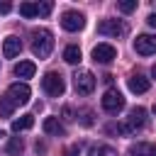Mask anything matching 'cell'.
Returning <instances> with one entry per match:
<instances>
[{"label": "cell", "mask_w": 156, "mask_h": 156, "mask_svg": "<svg viewBox=\"0 0 156 156\" xmlns=\"http://www.w3.org/2000/svg\"><path fill=\"white\" fill-rule=\"evenodd\" d=\"M51 49H54V34L49 29H44V27L34 29L32 32V54L37 58H46L51 54Z\"/></svg>", "instance_id": "obj_1"}, {"label": "cell", "mask_w": 156, "mask_h": 156, "mask_svg": "<svg viewBox=\"0 0 156 156\" xmlns=\"http://www.w3.org/2000/svg\"><path fill=\"white\" fill-rule=\"evenodd\" d=\"M0 136H2V129H0Z\"/></svg>", "instance_id": "obj_31"}, {"label": "cell", "mask_w": 156, "mask_h": 156, "mask_svg": "<svg viewBox=\"0 0 156 156\" xmlns=\"http://www.w3.org/2000/svg\"><path fill=\"white\" fill-rule=\"evenodd\" d=\"M73 85H76V90H78L80 95H90L93 88H95V76H93L90 71H78V73L73 76Z\"/></svg>", "instance_id": "obj_7"}, {"label": "cell", "mask_w": 156, "mask_h": 156, "mask_svg": "<svg viewBox=\"0 0 156 156\" xmlns=\"http://www.w3.org/2000/svg\"><path fill=\"white\" fill-rule=\"evenodd\" d=\"M63 119H66V122L76 119V117H73V110H71V107H63Z\"/></svg>", "instance_id": "obj_25"}, {"label": "cell", "mask_w": 156, "mask_h": 156, "mask_svg": "<svg viewBox=\"0 0 156 156\" xmlns=\"http://www.w3.org/2000/svg\"><path fill=\"white\" fill-rule=\"evenodd\" d=\"M102 110L110 112V115H117L119 110H124V95L117 88L105 90V95H102Z\"/></svg>", "instance_id": "obj_3"}, {"label": "cell", "mask_w": 156, "mask_h": 156, "mask_svg": "<svg viewBox=\"0 0 156 156\" xmlns=\"http://www.w3.org/2000/svg\"><path fill=\"white\" fill-rule=\"evenodd\" d=\"M129 156H156V146L146 144V141H139V144L129 146Z\"/></svg>", "instance_id": "obj_14"}, {"label": "cell", "mask_w": 156, "mask_h": 156, "mask_svg": "<svg viewBox=\"0 0 156 156\" xmlns=\"http://www.w3.org/2000/svg\"><path fill=\"white\" fill-rule=\"evenodd\" d=\"M51 10H54V2H49V0L46 2H37V17H46Z\"/></svg>", "instance_id": "obj_22"}, {"label": "cell", "mask_w": 156, "mask_h": 156, "mask_svg": "<svg viewBox=\"0 0 156 156\" xmlns=\"http://www.w3.org/2000/svg\"><path fill=\"white\" fill-rule=\"evenodd\" d=\"M80 58H83V54H80V49L76 44H68L63 49V61L66 63H80Z\"/></svg>", "instance_id": "obj_16"}, {"label": "cell", "mask_w": 156, "mask_h": 156, "mask_svg": "<svg viewBox=\"0 0 156 156\" xmlns=\"http://www.w3.org/2000/svg\"><path fill=\"white\" fill-rule=\"evenodd\" d=\"M134 51L141 56H151L156 54V37L154 34H139L134 39Z\"/></svg>", "instance_id": "obj_9"}, {"label": "cell", "mask_w": 156, "mask_h": 156, "mask_svg": "<svg viewBox=\"0 0 156 156\" xmlns=\"http://www.w3.org/2000/svg\"><path fill=\"white\" fill-rule=\"evenodd\" d=\"M117 58V49L112 44H98L93 49V61L95 63H112Z\"/></svg>", "instance_id": "obj_10"}, {"label": "cell", "mask_w": 156, "mask_h": 156, "mask_svg": "<svg viewBox=\"0 0 156 156\" xmlns=\"http://www.w3.org/2000/svg\"><path fill=\"white\" fill-rule=\"evenodd\" d=\"M34 71H37V66H34L32 61H20V63L15 66V76H17V78H32Z\"/></svg>", "instance_id": "obj_15"}, {"label": "cell", "mask_w": 156, "mask_h": 156, "mask_svg": "<svg viewBox=\"0 0 156 156\" xmlns=\"http://www.w3.org/2000/svg\"><path fill=\"white\" fill-rule=\"evenodd\" d=\"M20 51H22V41L17 37H7L5 44H2V56L5 58H15V56H20Z\"/></svg>", "instance_id": "obj_12"}, {"label": "cell", "mask_w": 156, "mask_h": 156, "mask_svg": "<svg viewBox=\"0 0 156 156\" xmlns=\"http://www.w3.org/2000/svg\"><path fill=\"white\" fill-rule=\"evenodd\" d=\"M83 124H90V112L83 110Z\"/></svg>", "instance_id": "obj_28"}, {"label": "cell", "mask_w": 156, "mask_h": 156, "mask_svg": "<svg viewBox=\"0 0 156 156\" xmlns=\"http://www.w3.org/2000/svg\"><path fill=\"white\" fill-rule=\"evenodd\" d=\"M63 156H80V146H78V144H71V146H66Z\"/></svg>", "instance_id": "obj_24"}, {"label": "cell", "mask_w": 156, "mask_h": 156, "mask_svg": "<svg viewBox=\"0 0 156 156\" xmlns=\"http://www.w3.org/2000/svg\"><path fill=\"white\" fill-rule=\"evenodd\" d=\"M98 32L102 37H124L127 34V24L122 20H102L98 24Z\"/></svg>", "instance_id": "obj_6"}, {"label": "cell", "mask_w": 156, "mask_h": 156, "mask_svg": "<svg viewBox=\"0 0 156 156\" xmlns=\"http://www.w3.org/2000/svg\"><path fill=\"white\" fill-rule=\"evenodd\" d=\"M41 88H44V93H46V95H51V98H61V95H63V90H66V80H63V76H61V73L49 71V73L41 78Z\"/></svg>", "instance_id": "obj_2"}, {"label": "cell", "mask_w": 156, "mask_h": 156, "mask_svg": "<svg viewBox=\"0 0 156 156\" xmlns=\"http://www.w3.org/2000/svg\"><path fill=\"white\" fill-rule=\"evenodd\" d=\"M22 149H24L22 139H20V136H12V139H10V144H7V154H10V156H20V154H22Z\"/></svg>", "instance_id": "obj_20"}, {"label": "cell", "mask_w": 156, "mask_h": 156, "mask_svg": "<svg viewBox=\"0 0 156 156\" xmlns=\"http://www.w3.org/2000/svg\"><path fill=\"white\" fill-rule=\"evenodd\" d=\"M146 22H149V27H156V12H151V15L146 17Z\"/></svg>", "instance_id": "obj_27"}, {"label": "cell", "mask_w": 156, "mask_h": 156, "mask_svg": "<svg viewBox=\"0 0 156 156\" xmlns=\"http://www.w3.org/2000/svg\"><path fill=\"white\" fill-rule=\"evenodd\" d=\"M44 132L51 134V136H63V134H66L63 124H61L56 117H46V119H44Z\"/></svg>", "instance_id": "obj_13"}, {"label": "cell", "mask_w": 156, "mask_h": 156, "mask_svg": "<svg viewBox=\"0 0 156 156\" xmlns=\"http://www.w3.org/2000/svg\"><path fill=\"white\" fill-rule=\"evenodd\" d=\"M151 76H154V78H156V63H154V66H151Z\"/></svg>", "instance_id": "obj_29"}, {"label": "cell", "mask_w": 156, "mask_h": 156, "mask_svg": "<svg viewBox=\"0 0 156 156\" xmlns=\"http://www.w3.org/2000/svg\"><path fill=\"white\" fill-rule=\"evenodd\" d=\"M88 156H117V151L112 146H107V144H93Z\"/></svg>", "instance_id": "obj_17"}, {"label": "cell", "mask_w": 156, "mask_h": 156, "mask_svg": "<svg viewBox=\"0 0 156 156\" xmlns=\"http://www.w3.org/2000/svg\"><path fill=\"white\" fill-rule=\"evenodd\" d=\"M144 124H146V110L144 107H134V110H129V117L124 122V134H134Z\"/></svg>", "instance_id": "obj_5"}, {"label": "cell", "mask_w": 156, "mask_h": 156, "mask_svg": "<svg viewBox=\"0 0 156 156\" xmlns=\"http://www.w3.org/2000/svg\"><path fill=\"white\" fill-rule=\"evenodd\" d=\"M12 112H15V102H12L10 95L5 93V95L0 98V117H12Z\"/></svg>", "instance_id": "obj_19"}, {"label": "cell", "mask_w": 156, "mask_h": 156, "mask_svg": "<svg viewBox=\"0 0 156 156\" xmlns=\"http://www.w3.org/2000/svg\"><path fill=\"white\" fill-rule=\"evenodd\" d=\"M127 85H129V90L132 93H136V95H141V93H146L149 90V78H144L141 73H132L129 76V80H127Z\"/></svg>", "instance_id": "obj_11"}, {"label": "cell", "mask_w": 156, "mask_h": 156, "mask_svg": "<svg viewBox=\"0 0 156 156\" xmlns=\"http://www.w3.org/2000/svg\"><path fill=\"white\" fill-rule=\"evenodd\" d=\"M10 10H12V5H10V2H0V15H7Z\"/></svg>", "instance_id": "obj_26"}, {"label": "cell", "mask_w": 156, "mask_h": 156, "mask_svg": "<svg viewBox=\"0 0 156 156\" xmlns=\"http://www.w3.org/2000/svg\"><path fill=\"white\" fill-rule=\"evenodd\" d=\"M7 95H10V100H12L15 105H27L29 98H32V90H29L27 83H12V85L7 88Z\"/></svg>", "instance_id": "obj_8"}, {"label": "cell", "mask_w": 156, "mask_h": 156, "mask_svg": "<svg viewBox=\"0 0 156 156\" xmlns=\"http://www.w3.org/2000/svg\"><path fill=\"white\" fill-rule=\"evenodd\" d=\"M154 112H156V105H154Z\"/></svg>", "instance_id": "obj_30"}, {"label": "cell", "mask_w": 156, "mask_h": 156, "mask_svg": "<svg viewBox=\"0 0 156 156\" xmlns=\"http://www.w3.org/2000/svg\"><path fill=\"white\" fill-rule=\"evenodd\" d=\"M61 27H63L66 32H78V29H83V27H85L83 12H78V10H66V12L61 15Z\"/></svg>", "instance_id": "obj_4"}, {"label": "cell", "mask_w": 156, "mask_h": 156, "mask_svg": "<svg viewBox=\"0 0 156 156\" xmlns=\"http://www.w3.org/2000/svg\"><path fill=\"white\" fill-rule=\"evenodd\" d=\"M34 124V117L32 115H22L20 119H12V132H24Z\"/></svg>", "instance_id": "obj_18"}, {"label": "cell", "mask_w": 156, "mask_h": 156, "mask_svg": "<svg viewBox=\"0 0 156 156\" xmlns=\"http://www.w3.org/2000/svg\"><path fill=\"white\" fill-rule=\"evenodd\" d=\"M20 15L22 17H37V2H22L20 5Z\"/></svg>", "instance_id": "obj_21"}, {"label": "cell", "mask_w": 156, "mask_h": 156, "mask_svg": "<svg viewBox=\"0 0 156 156\" xmlns=\"http://www.w3.org/2000/svg\"><path fill=\"white\" fill-rule=\"evenodd\" d=\"M119 10L122 12H134L136 10V0H122L119 2Z\"/></svg>", "instance_id": "obj_23"}]
</instances>
